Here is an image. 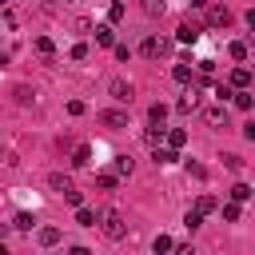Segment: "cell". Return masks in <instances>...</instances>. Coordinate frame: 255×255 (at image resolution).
Instances as JSON below:
<instances>
[{
	"label": "cell",
	"mask_w": 255,
	"mask_h": 255,
	"mask_svg": "<svg viewBox=\"0 0 255 255\" xmlns=\"http://www.w3.org/2000/svg\"><path fill=\"white\" fill-rule=\"evenodd\" d=\"M100 227H104L108 239H124V231H128V223H124V215H120L116 207H108V211L100 215Z\"/></svg>",
	"instance_id": "obj_1"
},
{
	"label": "cell",
	"mask_w": 255,
	"mask_h": 255,
	"mask_svg": "<svg viewBox=\"0 0 255 255\" xmlns=\"http://www.w3.org/2000/svg\"><path fill=\"white\" fill-rule=\"evenodd\" d=\"M139 52H143L147 60H163V56L171 52V40H167V36H147V40L139 44Z\"/></svg>",
	"instance_id": "obj_2"
},
{
	"label": "cell",
	"mask_w": 255,
	"mask_h": 255,
	"mask_svg": "<svg viewBox=\"0 0 255 255\" xmlns=\"http://www.w3.org/2000/svg\"><path fill=\"white\" fill-rule=\"evenodd\" d=\"M251 84H255V72L251 68H231V88L235 92H251Z\"/></svg>",
	"instance_id": "obj_3"
},
{
	"label": "cell",
	"mask_w": 255,
	"mask_h": 255,
	"mask_svg": "<svg viewBox=\"0 0 255 255\" xmlns=\"http://www.w3.org/2000/svg\"><path fill=\"white\" fill-rule=\"evenodd\" d=\"M100 124H104V128H112V131H120V128H128V112L108 108V112H100Z\"/></svg>",
	"instance_id": "obj_4"
},
{
	"label": "cell",
	"mask_w": 255,
	"mask_h": 255,
	"mask_svg": "<svg viewBox=\"0 0 255 255\" xmlns=\"http://www.w3.org/2000/svg\"><path fill=\"white\" fill-rule=\"evenodd\" d=\"M108 92H112V100H116V104H131V96H135L128 80H112V84H108Z\"/></svg>",
	"instance_id": "obj_5"
},
{
	"label": "cell",
	"mask_w": 255,
	"mask_h": 255,
	"mask_svg": "<svg viewBox=\"0 0 255 255\" xmlns=\"http://www.w3.org/2000/svg\"><path fill=\"white\" fill-rule=\"evenodd\" d=\"M207 24H211V28H227V24H231V12H227L223 4H215V8H207Z\"/></svg>",
	"instance_id": "obj_6"
},
{
	"label": "cell",
	"mask_w": 255,
	"mask_h": 255,
	"mask_svg": "<svg viewBox=\"0 0 255 255\" xmlns=\"http://www.w3.org/2000/svg\"><path fill=\"white\" fill-rule=\"evenodd\" d=\"M175 40H179V44H195V40H199V24H179V28H175Z\"/></svg>",
	"instance_id": "obj_7"
},
{
	"label": "cell",
	"mask_w": 255,
	"mask_h": 255,
	"mask_svg": "<svg viewBox=\"0 0 255 255\" xmlns=\"http://www.w3.org/2000/svg\"><path fill=\"white\" fill-rule=\"evenodd\" d=\"M203 120H207L211 128H219V124H227V108H223V104H211V108L203 112Z\"/></svg>",
	"instance_id": "obj_8"
},
{
	"label": "cell",
	"mask_w": 255,
	"mask_h": 255,
	"mask_svg": "<svg viewBox=\"0 0 255 255\" xmlns=\"http://www.w3.org/2000/svg\"><path fill=\"white\" fill-rule=\"evenodd\" d=\"M36 239H40V247H56L60 243V227H40Z\"/></svg>",
	"instance_id": "obj_9"
},
{
	"label": "cell",
	"mask_w": 255,
	"mask_h": 255,
	"mask_svg": "<svg viewBox=\"0 0 255 255\" xmlns=\"http://www.w3.org/2000/svg\"><path fill=\"white\" fill-rule=\"evenodd\" d=\"M88 163H92V147H88V143H80V147L72 151V167H88Z\"/></svg>",
	"instance_id": "obj_10"
},
{
	"label": "cell",
	"mask_w": 255,
	"mask_h": 255,
	"mask_svg": "<svg viewBox=\"0 0 255 255\" xmlns=\"http://www.w3.org/2000/svg\"><path fill=\"white\" fill-rule=\"evenodd\" d=\"M48 183H52V187H56V191H60V195H68V191H72V187H76V183H72V179H68V175H60V171H52V175H48Z\"/></svg>",
	"instance_id": "obj_11"
},
{
	"label": "cell",
	"mask_w": 255,
	"mask_h": 255,
	"mask_svg": "<svg viewBox=\"0 0 255 255\" xmlns=\"http://www.w3.org/2000/svg\"><path fill=\"white\" fill-rule=\"evenodd\" d=\"M227 195H231V203H247V199H251V195H255V191H251V187H247V183H235V187H231V191H227Z\"/></svg>",
	"instance_id": "obj_12"
},
{
	"label": "cell",
	"mask_w": 255,
	"mask_h": 255,
	"mask_svg": "<svg viewBox=\"0 0 255 255\" xmlns=\"http://www.w3.org/2000/svg\"><path fill=\"white\" fill-rule=\"evenodd\" d=\"M96 44H104V48H112V44H116V32H112L108 24H100V28H96Z\"/></svg>",
	"instance_id": "obj_13"
},
{
	"label": "cell",
	"mask_w": 255,
	"mask_h": 255,
	"mask_svg": "<svg viewBox=\"0 0 255 255\" xmlns=\"http://www.w3.org/2000/svg\"><path fill=\"white\" fill-rule=\"evenodd\" d=\"M183 143H187V131H183V128H171V131H167V147H175V151H179Z\"/></svg>",
	"instance_id": "obj_14"
},
{
	"label": "cell",
	"mask_w": 255,
	"mask_h": 255,
	"mask_svg": "<svg viewBox=\"0 0 255 255\" xmlns=\"http://www.w3.org/2000/svg\"><path fill=\"white\" fill-rule=\"evenodd\" d=\"M215 207H219V203H215V195H199V199H195V211H199V215H211Z\"/></svg>",
	"instance_id": "obj_15"
},
{
	"label": "cell",
	"mask_w": 255,
	"mask_h": 255,
	"mask_svg": "<svg viewBox=\"0 0 255 255\" xmlns=\"http://www.w3.org/2000/svg\"><path fill=\"white\" fill-rule=\"evenodd\" d=\"M76 223L80 227H96V211L92 207H76Z\"/></svg>",
	"instance_id": "obj_16"
},
{
	"label": "cell",
	"mask_w": 255,
	"mask_h": 255,
	"mask_svg": "<svg viewBox=\"0 0 255 255\" xmlns=\"http://www.w3.org/2000/svg\"><path fill=\"white\" fill-rule=\"evenodd\" d=\"M151 251H155V255H167V251H175V243H171V235H155V243H151Z\"/></svg>",
	"instance_id": "obj_17"
},
{
	"label": "cell",
	"mask_w": 255,
	"mask_h": 255,
	"mask_svg": "<svg viewBox=\"0 0 255 255\" xmlns=\"http://www.w3.org/2000/svg\"><path fill=\"white\" fill-rule=\"evenodd\" d=\"M36 52H40V56H48V60H52V56H56V44H52V40H48V36H36Z\"/></svg>",
	"instance_id": "obj_18"
},
{
	"label": "cell",
	"mask_w": 255,
	"mask_h": 255,
	"mask_svg": "<svg viewBox=\"0 0 255 255\" xmlns=\"http://www.w3.org/2000/svg\"><path fill=\"white\" fill-rule=\"evenodd\" d=\"M171 76H175L179 84H191V64H183V60H179V64L171 68Z\"/></svg>",
	"instance_id": "obj_19"
},
{
	"label": "cell",
	"mask_w": 255,
	"mask_h": 255,
	"mask_svg": "<svg viewBox=\"0 0 255 255\" xmlns=\"http://www.w3.org/2000/svg\"><path fill=\"white\" fill-rule=\"evenodd\" d=\"M195 104H199V92H195V88H191V92H187V96H183V100H179V104H175V112H191V108H195Z\"/></svg>",
	"instance_id": "obj_20"
},
{
	"label": "cell",
	"mask_w": 255,
	"mask_h": 255,
	"mask_svg": "<svg viewBox=\"0 0 255 255\" xmlns=\"http://www.w3.org/2000/svg\"><path fill=\"white\" fill-rule=\"evenodd\" d=\"M147 120H151V124H163V120H167V108H163V104H151V108H147Z\"/></svg>",
	"instance_id": "obj_21"
},
{
	"label": "cell",
	"mask_w": 255,
	"mask_h": 255,
	"mask_svg": "<svg viewBox=\"0 0 255 255\" xmlns=\"http://www.w3.org/2000/svg\"><path fill=\"white\" fill-rule=\"evenodd\" d=\"M131 155H116V175H131Z\"/></svg>",
	"instance_id": "obj_22"
},
{
	"label": "cell",
	"mask_w": 255,
	"mask_h": 255,
	"mask_svg": "<svg viewBox=\"0 0 255 255\" xmlns=\"http://www.w3.org/2000/svg\"><path fill=\"white\" fill-rule=\"evenodd\" d=\"M124 12H128V8H124L120 0H112V4H108V20H112V24H116V20H124Z\"/></svg>",
	"instance_id": "obj_23"
},
{
	"label": "cell",
	"mask_w": 255,
	"mask_h": 255,
	"mask_svg": "<svg viewBox=\"0 0 255 255\" xmlns=\"http://www.w3.org/2000/svg\"><path fill=\"white\" fill-rule=\"evenodd\" d=\"M227 52H231V60H247V44H243V40H231Z\"/></svg>",
	"instance_id": "obj_24"
},
{
	"label": "cell",
	"mask_w": 255,
	"mask_h": 255,
	"mask_svg": "<svg viewBox=\"0 0 255 255\" xmlns=\"http://www.w3.org/2000/svg\"><path fill=\"white\" fill-rule=\"evenodd\" d=\"M251 104H255V96H251V92H235V108L251 112Z\"/></svg>",
	"instance_id": "obj_25"
},
{
	"label": "cell",
	"mask_w": 255,
	"mask_h": 255,
	"mask_svg": "<svg viewBox=\"0 0 255 255\" xmlns=\"http://www.w3.org/2000/svg\"><path fill=\"white\" fill-rule=\"evenodd\" d=\"M175 159H179L175 147H159V151H155V163H175Z\"/></svg>",
	"instance_id": "obj_26"
},
{
	"label": "cell",
	"mask_w": 255,
	"mask_h": 255,
	"mask_svg": "<svg viewBox=\"0 0 255 255\" xmlns=\"http://www.w3.org/2000/svg\"><path fill=\"white\" fill-rule=\"evenodd\" d=\"M96 183H100L104 191H112V187H116V171H100V175H96Z\"/></svg>",
	"instance_id": "obj_27"
},
{
	"label": "cell",
	"mask_w": 255,
	"mask_h": 255,
	"mask_svg": "<svg viewBox=\"0 0 255 255\" xmlns=\"http://www.w3.org/2000/svg\"><path fill=\"white\" fill-rule=\"evenodd\" d=\"M223 219L235 223V219H239V203H223Z\"/></svg>",
	"instance_id": "obj_28"
},
{
	"label": "cell",
	"mask_w": 255,
	"mask_h": 255,
	"mask_svg": "<svg viewBox=\"0 0 255 255\" xmlns=\"http://www.w3.org/2000/svg\"><path fill=\"white\" fill-rule=\"evenodd\" d=\"M32 223H36V219H32V215H24V211H20V215H16V223H12V227H16V231H28V227H32Z\"/></svg>",
	"instance_id": "obj_29"
},
{
	"label": "cell",
	"mask_w": 255,
	"mask_h": 255,
	"mask_svg": "<svg viewBox=\"0 0 255 255\" xmlns=\"http://www.w3.org/2000/svg\"><path fill=\"white\" fill-rule=\"evenodd\" d=\"M143 12H147V16H159V12H163V0H143Z\"/></svg>",
	"instance_id": "obj_30"
},
{
	"label": "cell",
	"mask_w": 255,
	"mask_h": 255,
	"mask_svg": "<svg viewBox=\"0 0 255 255\" xmlns=\"http://www.w3.org/2000/svg\"><path fill=\"white\" fill-rule=\"evenodd\" d=\"M223 167H227V171H239L243 159H239V155H223Z\"/></svg>",
	"instance_id": "obj_31"
},
{
	"label": "cell",
	"mask_w": 255,
	"mask_h": 255,
	"mask_svg": "<svg viewBox=\"0 0 255 255\" xmlns=\"http://www.w3.org/2000/svg\"><path fill=\"white\" fill-rule=\"evenodd\" d=\"M183 223H187V227H191V231H195V227H199V223H203V215H199V211H195V207H191V211H187V219H183Z\"/></svg>",
	"instance_id": "obj_32"
},
{
	"label": "cell",
	"mask_w": 255,
	"mask_h": 255,
	"mask_svg": "<svg viewBox=\"0 0 255 255\" xmlns=\"http://www.w3.org/2000/svg\"><path fill=\"white\" fill-rule=\"evenodd\" d=\"M64 199H68V203H72V207H84V195H80V191H76V187H72V191H68V195H64Z\"/></svg>",
	"instance_id": "obj_33"
},
{
	"label": "cell",
	"mask_w": 255,
	"mask_h": 255,
	"mask_svg": "<svg viewBox=\"0 0 255 255\" xmlns=\"http://www.w3.org/2000/svg\"><path fill=\"white\" fill-rule=\"evenodd\" d=\"M243 135H247V139H255V120H247V124H243Z\"/></svg>",
	"instance_id": "obj_34"
},
{
	"label": "cell",
	"mask_w": 255,
	"mask_h": 255,
	"mask_svg": "<svg viewBox=\"0 0 255 255\" xmlns=\"http://www.w3.org/2000/svg\"><path fill=\"white\" fill-rule=\"evenodd\" d=\"M68 255H92V251H88V247H72Z\"/></svg>",
	"instance_id": "obj_35"
},
{
	"label": "cell",
	"mask_w": 255,
	"mask_h": 255,
	"mask_svg": "<svg viewBox=\"0 0 255 255\" xmlns=\"http://www.w3.org/2000/svg\"><path fill=\"white\" fill-rule=\"evenodd\" d=\"M207 4H211V0H191V8H207Z\"/></svg>",
	"instance_id": "obj_36"
},
{
	"label": "cell",
	"mask_w": 255,
	"mask_h": 255,
	"mask_svg": "<svg viewBox=\"0 0 255 255\" xmlns=\"http://www.w3.org/2000/svg\"><path fill=\"white\" fill-rule=\"evenodd\" d=\"M175 255H195V251L191 247H175Z\"/></svg>",
	"instance_id": "obj_37"
},
{
	"label": "cell",
	"mask_w": 255,
	"mask_h": 255,
	"mask_svg": "<svg viewBox=\"0 0 255 255\" xmlns=\"http://www.w3.org/2000/svg\"><path fill=\"white\" fill-rule=\"evenodd\" d=\"M247 24H251V28H255V8H251V12H247Z\"/></svg>",
	"instance_id": "obj_38"
},
{
	"label": "cell",
	"mask_w": 255,
	"mask_h": 255,
	"mask_svg": "<svg viewBox=\"0 0 255 255\" xmlns=\"http://www.w3.org/2000/svg\"><path fill=\"white\" fill-rule=\"evenodd\" d=\"M0 255H8V247H4V243H0Z\"/></svg>",
	"instance_id": "obj_39"
},
{
	"label": "cell",
	"mask_w": 255,
	"mask_h": 255,
	"mask_svg": "<svg viewBox=\"0 0 255 255\" xmlns=\"http://www.w3.org/2000/svg\"><path fill=\"white\" fill-rule=\"evenodd\" d=\"M251 96H255V84H251Z\"/></svg>",
	"instance_id": "obj_40"
}]
</instances>
